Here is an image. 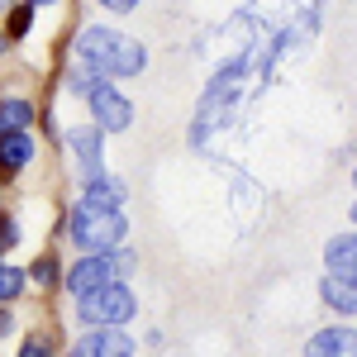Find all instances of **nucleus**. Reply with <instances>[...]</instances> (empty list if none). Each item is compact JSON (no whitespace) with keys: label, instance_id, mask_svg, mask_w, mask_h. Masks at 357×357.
Masks as SVG:
<instances>
[{"label":"nucleus","instance_id":"2","mask_svg":"<svg viewBox=\"0 0 357 357\" xmlns=\"http://www.w3.org/2000/svg\"><path fill=\"white\" fill-rule=\"evenodd\" d=\"M134 314H138V301H134V291H129L124 281H110L105 291L77 301V319H82L86 329H124Z\"/></svg>","mask_w":357,"mask_h":357},{"label":"nucleus","instance_id":"1","mask_svg":"<svg viewBox=\"0 0 357 357\" xmlns=\"http://www.w3.org/2000/svg\"><path fill=\"white\" fill-rule=\"evenodd\" d=\"M72 243L86 252H96V257H114L119 248H124V238H129V220L119 215V210H96V205H82L77 200V210H72Z\"/></svg>","mask_w":357,"mask_h":357},{"label":"nucleus","instance_id":"16","mask_svg":"<svg viewBox=\"0 0 357 357\" xmlns=\"http://www.w3.org/2000/svg\"><path fill=\"white\" fill-rule=\"evenodd\" d=\"M29 29H33V5H15V10H10V29H5V33H10V38H24Z\"/></svg>","mask_w":357,"mask_h":357},{"label":"nucleus","instance_id":"10","mask_svg":"<svg viewBox=\"0 0 357 357\" xmlns=\"http://www.w3.org/2000/svg\"><path fill=\"white\" fill-rule=\"evenodd\" d=\"M124 181L119 176H96V181H82V205H96V210H119L124 205Z\"/></svg>","mask_w":357,"mask_h":357},{"label":"nucleus","instance_id":"19","mask_svg":"<svg viewBox=\"0 0 357 357\" xmlns=\"http://www.w3.org/2000/svg\"><path fill=\"white\" fill-rule=\"evenodd\" d=\"M15 357H53V348H48L43 338H24V348H20Z\"/></svg>","mask_w":357,"mask_h":357},{"label":"nucleus","instance_id":"22","mask_svg":"<svg viewBox=\"0 0 357 357\" xmlns=\"http://www.w3.org/2000/svg\"><path fill=\"white\" fill-rule=\"evenodd\" d=\"M10 329H15V319H10V310H0V338H5Z\"/></svg>","mask_w":357,"mask_h":357},{"label":"nucleus","instance_id":"3","mask_svg":"<svg viewBox=\"0 0 357 357\" xmlns=\"http://www.w3.org/2000/svg\"><path fill=\"white\" fill-rule=\"evenodd\" d=\"M86 105H91V124H96L100 134H124V129L134 124V100L110 82L96 86V91L86 96Z\"/></svg>","mask_w":357,"mask_h":357},{"label":"nucleus","instance_id":"14","mask_svg":"<svg viewBox=\"0 0 357 357\" xmlns=\"http://www.w3.org/2000/svg\"><path fill=\"white\" fill-rule=\"evenodd\" d=\"M319 301L329 305L333 314H357V286L333 281V276H319Z\"/></svg>","mask_w":357,"mask_h":357},{"label":"nucleus","instance_id":"25","mask_svg":"<svg viewBox=\"0 0 357 357\" xmlns=\"http://www.w3.org/2000/svg\"><path fill=\"white\" fill-rule=\"evenodd\" d=\"M353 186H357V172H353Z\"/></svg>","mask_w":357,"mask_h":357},{"label":"nucleus","instance_id":"9","mask_svg":"<svg viewBox=\"0 0 357 357\" xmlns=\"http://www.w3.org/2000/svg\"><path fill=\"white\" fill-rule=\"evenodd\" d=\"M324 276L357 286V234H338L324 243Z\"/></svg>","mask_w":357,"mask_h":357},{"label":"nucleus","instance_id":"15","mask_svg":"<svg viewBox=\"0 0 357 357\" xmlns=\"http://www.w3.org/2000/svg\"><path fill=\"white\" fill-rule=\"evenodd\" d=\"M24 286H29L24 267H5V262H0V305H10L15 296H24Z\"/></svg>","mask_w":357,"mask_h":357},{"label":"nucleus","instance_id":"21","mask_svg":"<svg viewBox=\"0 0 357 357\" xmlns=\"http://www.w3.org/2000/svg\"><path fill=\"white\" fill-rule=\"evenodd\" d=\"M100 5H105V10H114V15H129V10H138V5H143V0H100Z\"/></svg>","mask_w":357,"mask_h":357},{"label":"nucleus","instance_id":"12","mask_svg":"<svg viewBox=\"0 0 357 357\" xmlns=\"http://www.w3.org/2000/svg\"><path fill=\"white\" fill-rule=\"evenodd\" d=\"M33 124V105L24 96H0V138L5 134H29Z\"/></svg>","mask_w":357,"mask_h":357},{"label":"nucleus","instance_id":"5","mask_svg":"<svg viewBox=\"0 0 357 357\" xmlns=\"http://www.w3.org/2000/svg\"><path fill=\"white\" fill-rule=\"evenodd\" d=\"M110 281H119L114 257H96V252H86V257H77V262L67 267V291H72L77 301L96 296V291H105Z\"/></svg>","mask_w":357,"mask_h":357},{"label":"nucleus","instance_id":"23","mask_svg":"<svg viewBox=\"0 0 357 357\" xmlns=\"http://www.w3.org/2000/svg\"><path fill=\"white\" fill-rule=\"evenodd\" d=\"M29 5H33V10H38V5H57V0H29Z\"/></svg>","mask_w":357,"mask_h":357},{"label":"nucleus","instance_id":"18","mask_svg":"<svg viewBox=\"0 0 357 357\" xmlns=\"http://www.w3.org/2000/svg\"><path fill=\"white\" fill-rule=\"evenodd\" d=\"M29 276H33L38 286H53V281H57V262H53V257H38V262L29 267Z\"/></svg>","mask_w":357,"mask_h":357},{"label":"nucleus","instance_id":"20","mask_svg":"<svg viewBox=\"0 0 357 357\" xmlns=\"http://www.w3.org/2000/svg\"><path fill=\"white\" fill-rule=\"evenodd\" d=\"M15 243H20V229L10 215H0V248H15Z\"/></svg>","mask_w":357,"mask_h":357},{"label":"nucleus","instance_id":"8","mask_svg":"<svg viewBox=\"0 0 357 357\" xmlns=\"http://www.w3.org/2000/svg\"><path fill=\"white\" fill-rule=\"evenodd\" d=\"M305 357H357V329H348V324L314 329L305 343Z\"/></svg>","mask_w":357,"mask_h":357},{"label":"nucleus","instance_id":"17","mask_svg":"<svg viewBox=\"0 0 357 357\" xmlns=\"http://www.w3.org/2000/svg\"><path fill=\"white\" fill-rule=\"evenodd\" d=\"M96 86H100V77L86 72V67H72V72H67V91H72V96H91Z\"/></svg>","mask_w":357,"mask_h":357},{"label":"nucleus","instance_id":"13","mask_svg":"<svg viewBox=\"0 0 357 357\" xmlns=\"http://www.w3.org/2000/svg\"><path fill=\"white\" fill-rule=\"evenodd\" d=\"M148 67V48L138 43V38H119V48H114V62H110V77H138Z\"/></svg>","mask_w":357,"mask_h":357},{"label":"nucleus","instance_id":"11","mask_svg":"<svg viewBox=\"0 0 357 357\" xmlns=\"http://www.w3.org/2000/svg\"><path fill=\"white\" fill-rule=\"evenodd\" d=\"M33 134H5L0 138V172L5 176H15V172H24L29 162H33Z\"/></svg>","mask_w":357,"mask_h":357},{"label":"nucleus","instance_id":"6","mask_svg":"<svg viewBox=\"0 0 357 357\" xmlns=\"http://www.w3.org/2000/svg\"><path fill=\"white\" fill-rule=\"evenodd\" d=\"M62 143L77 153V167H82V181H96V176H105V134L96 129V124H72Z\"/></svg>","mask_w":357,"mask_h":357},{"label":"nucleus","instance_id":"4","mask_svg":"<svg viewBox=\"0 0 357 357\" xmlns=\"http://www.w3.org/2000/svg\"><path fill=\"white\" fill-rule=\"evenodd\" d=\"M119 38H124V33H119V29H110V24H86L82 33H77V62L105 82V77H110V62H114Z\"/></svg>","mask_w":357,"mask_h":357},{"label":"nucleus","instance_id":"24","mask_svg":"<svg viewBox=\"0 0 357 357\" xmlns=\"http://www.w3.org/2000/svg\"><path fill=\"white\" fill-rule=\"evenodd\" d=\"M353 224H357V200H353Z\"/></svg>","mask_w":357,"mask_h":357},{"label":"nucleus","instance_id":"7","mask_svg":"<svg viewBox=\"0 0 357 357\" xmlns=\"http://www.w3.org/2000/svg\"><path fill=\"white\" fill-rule=\"evenodd\" d=\"M134 338L124 329H91L72 343V357H134Z\"/></svg>","mask_w":357,"mask_h":357},{"label":"nucleus","instance_id":"26","mask_svg":"<svg viewBox=\"0 0 357 357\" xmlns=\"http://www.w3.org/2000/svg\"><path fill=\"white\" fill-rule=\"evenodd\" d=\"M0 5H5V0H0Z\"/></svg>","mask_w":357,"mask_h":357}]
</instances>
